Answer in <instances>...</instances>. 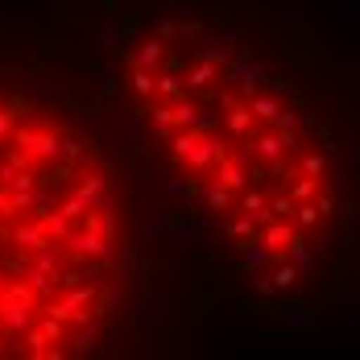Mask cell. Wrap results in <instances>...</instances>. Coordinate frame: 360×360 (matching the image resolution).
<instances>
[{"mask_svg": "<svg viewBox=\"0 0 360 360\" xmlns=\"http://www.w3.org/2000/svg\"><path fill=\"white\" fill-rule=\"evenodd\" d=\"M124 87L162 162L257 286H307L344 228L340 145L311 96L199 17L149 25Z\"/></svg>", "mask_w": 360, "mask_h": 360, "instance_id": "1", "label": "cell"}, {"mask_svg": "<svg viewBox=\"0 0 360 360\" xmlns=\"http://www.w3.org/2000/svg\"><path fill=\"white\" fill-rule=\"evenodd\" d=\"M120 265V203L96 137L0 91V360L96 352Z\"/></svg>", "mask_w": 360, "mask_h": 360, "instance_id": "2", "label": "cell"}]
</instances>
